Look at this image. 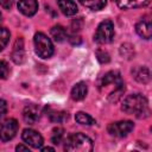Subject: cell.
<instances>
[{"label":"cell","mask_w":152,"mask_h":152,"mask_svg":"<svg viewBox=\"0 0 152 152\" xmlns=\"http://www.w3.org/2000/svg\"><path fill=\"white\" fill-rule=\"evenodd\" d=\"M15 150L19 152V151H30L28 150V146H24V145H18L17 147H15Z\"/></svg>","instance_id":"30"},{"label":"cell","mask_w":152,"mask_h":152,"mask_svg":"<svg viewBox=\"0 0 152 152\" xmlns=\"http://www.w3.org/2000/svg\"><path fill=\"white\" fill-rule=\"evenodd\" d=\"M12 61L15 64H21L25 61V52H24V42L21 38H18L15 44H14V49L12 52Z\"/></svg>","instance_id":"12"},{"label":"cell","mask_w":152,"mask_h":152,"mask_svg":"<svg viewBox=\"0 0 152 152\" xmlns=\"http://www.w3.org/2000/svg\"><path fill=\"white\" fill-rule=\"evenodd\" d=\"M59 10L65 15H74L77 13V5L74 0H57Z\"/></svg>","instance_id":"15"},{"label":"cell","mask_w":152,"mask_h":152,"mask_svg":"<svg viewBox=\"0 0 152 152\" xmlns=\"http://www.w3.org/2000/svg\"><path fill=\"white\" fill-rule=\"evenodd\" d=\"M64 150L69 152H89L93 150V141L83 133H74L66 138Z\"/></svg>","instance_id":"2"},{"label":"cell","mask_w":152,"mask_h":152,"mask_svg":"<svg viewBox=\"0 0 152 152\" xmlns=\"http://www.w3.org/2000/svg\"><path fill=\"white\" fill-rule=\"evenodd\" d=\"M96 57H97L100 63H108L110 61L109 53L106 50H102V49H97L96 50Z\"/></svg>","instance_id":"24"},{"label":"cell","mask_w":152,"mask_h":152,"mask_svg":"<svg viewBox=\"0 0 152 152\" xmlns=\"http://www.w3.org/2000/svg\"><path fill=\"white\" fill-rule=\"evenodd\" d=\"M34 49L40 58H50L53 55V45L50 38L42 32L34 34Z\"/></svg>","instance_id":"3"},{"label":"cell","mask_w":152,"mask_h":152,"mask_svg":"<svg viewBox=\"0 0 152 152\" xmlns=\"http://www.w3.org/2000/svg\"><path fill=\"white\" fill-rule=\"evenodd\" d=\"M51 37L55 42L61 43L66 38V30L62 25H56L51 28Z\"/></svg>","instance_id":"18"},{"label":"cell","mask_w":152,"mask_h":152,"mask_svg":"<svg viewBox=\"0 0 152 152\" xmlns=\"http://www.w3.org/2000/svg\"><path fill=\"white\" fill-rule=\"evenodd\" d=\"M18 128L19 125L15 119H7L0 125V139L2 141H10L17 134Z\"/></svg>","instance_id":"6"},{"label":"cell","mask_w":152,"mask_h":152,"mask_svg":"<svg viewBox=\"0 0 152 152\" xmlns=\"http://www.w3.org/2000/svg\"><path fill=\"white\" fill-rule=\"evenodd\" d=\"M87 93H88L87 84L84 82H78L71 89V99L75 100V101H81L86 97Z\"/></svg>","instance_id":"16"},{"label":"cell","mask_w":152,"mask_h":152,"mask_svg":"<svg viewBox=\"0 0 152 152\" xmlns=\"http://www.w3.org/2000/svg\"><path fill=\"white\" fill-rule=\"evenodd\" d=\"M1 18H2V15H1V13H0V23H1Z\"/></svg>","instance_id":"32"},{"label":"cell","mask_w":152,"mask_h":152,"mask_svg":"<svg viewBox=\"0 0 152 152\" xmlns=\"http://www.w3.org/2000/svg\"><path fill=\"white\" fill-rule=\"evenodd\" d=\"M6 112H7V102L0 99V119L6 114Z\"/></svg>","instance_id":"27"},{"label":"cell","mask_w":152,"mask_h":152,"mask_svg":"<svg viewBox=\"0 0 152 152\" xmlns=\"http://www.w3.org/2000/svg\"><path fill=\"white\" fill-rule=\"evenodd\" d=\"M18 10L24 15L32 17L38 10V2L37 0H20L18 2Z\"/></svg>","instance_id":"10"},{"label":"cell","mask_w":152,"mask_h":152,"mask_svg":"<svg viewBox=\"0 0 152 152\" xmlns=\"http://www.w3.org/2000/svg\"><path fill=\"white\" fill-rule=\"evenodd\" d=\"M75 119H76V121H77L78 124H81V125L90 126V125H94V124H95V119L91 118L89 114H87V113H84V112H78V113H76Z\"/></svg>","instance_id":"19"},{"label":"cell","mask_w":152,"mask_h":152,"mask_svg":"<svg viewBox=\"0 0 152 152\" xmlns=\"http://www.w3.org/2000/svg\"><path fill=\"white\" fill-rule=\"evenodd\" d=\"M122 110L137 118H147L150 115L148 101L141 94L128 95L122 102Z\"/></svg>","instance_id":"1"},{"label":"cell","mask_w":152,"mask_h":152,"mask_svg":"<svg viewBox=\"0 0 152 152\" xmlns=\"http://www.w3.org/2000/svg\"><path fill=\"white\" fill-rule=\"evenodd\" d=\"M48 115L52 122H57V124L63 122L68 119V113L62 112V110H51V112H49Z\"/></svg>","instance_id":"20"},{"label":"cell","mask_w":152,"mask_h":152,"mask_svg":"<svg viewBox=\"0 0 152 152\" xmlns=\"http://www.w3.org/2000/svg\"><path fill=\"white\" fill-rule=\"evenodd\" d=\"M21 138L23 140L30 145L31 147L33 148H40L44 140H43V137L34 129H31V128H26L23 131V134H21Z\"/></svg>","instance_id":"7"},{"label":"cell","mask_w":152,"mask_h":152,"mask_svg":"<svg viewBox=\"0 0 152 152\" xmlns=\"http://www.w3.org/2000/svg\"><path fill=\"white\" fill-rule=\"evenodd\" d=\"M69 42L72 44V45H80L81 43H82V39H81V37L80 36H71L70 38H69Z\"/></svg>","instance_id":"28"},{"label":"cell","mask_w":152,"mask_h":152,"mask_svg":"<svg viewBox=\"0 0 152 152\" xmlns=\"http://www.w3.org/2000/svg\"><path fill=\"white\" fill-rule=\"evenodd\" d=\"M10 75V65L6 61H0V78L6 80Z\"/></svg>","instance_id":"25"},{"label":"cell","mask_w":152,"mask_h":152,"mask_svg":"<svg viewBox=\"0 0 152 152\" xmlns=\"http://www.w3.org/2000/svg\"><path fill=\"white\" fill-rule=\"evenodd\" d=\"M42 151H55V148L53 147H50V146H46V147H42Z\"/></svg>","instance_id":"31"},{"label":"cell","mask_w":152,"mask_h":152,"mask_svg":"<svg viewBox=\"0 0 152 152\" xmlns=\"http://www.w3.org/2000/svg\"><path fill=\"white\" fill-rule=\"evenodd\" d=\"M114 39V24L106 19L101 21L94 34V40L99 44H108Z\"/></svg>","instance_id":"4"},{"label":"cell","mask_w":152,"mask_h":152,"mask_svg":"<svg viewBox=\"0 0 152 152\" xmlns=\"http://www.w3.org/2000/svg\"><path fill=\"white\" fill-rule=\"evenodd\" d=\"M40 116V108L36 104H28L24 108V112H23V118L25 120L26 124H34L38 121Z\"/></svg>","instance_id":"9"},{"label":"cell","mask_w":152,"mask_h":152,"mask_svg":"<svg viewBox=\"0 0 152 152\" xmlns=\"http://www.w3.org/2000/svg\"><path fill=\"white\" fill-rule=\"evenodd\" d=\"M12 4H13L12 0H0V5H1L2 8H5V10H10V8L12 7Z\"/></svg>","instance_id":"29"},{"label":"cell","mask_w":152,"mask_h":152,"mask_svg":"<svg viewBox=\"0 0 152 152\" xmlns=\"http://www.w3.org/2000/svg\"><path fill=\"white\" fill-rule=\"evenodd\" d=\"M134 127V124L129 120H122V121H118V122H113L109 124L108 126V133L110 135L114 137H126Z\"/></svg>","instance_id":"5"},{"label":"cell","mask_w":152,"mask_h":152,"mask_svg":"<svg viewBox=\"0 0 152 152\" xmlns=\"http://www.w3.org/2000/svg\"><path fill=\"white\" fill-rule=\"evenodd\" d=\"M114 1L122 10L145 7V6H147L151 2V0H114Z\"/></svg>","instance_id":"13"},{"label":"cell","mask_w":152,"mask_h":152,"mask_svg":"<svg viewBox=\"0 0 152 152\" xmlns=\"http://www.w3.org/2000/svg\"><path fill=\"white\" fill-rule=\"evenodd\" d=\"M132 74H133L134 80L142 84L148 83L151 80V72L147 66H137L132 70Z\"/></svg>","instance_id":"11"},{"label":"cell","mask_w":152,"mask_h":152,"mask_svg":"<svg viewBox=\"0 0 152 152\" xmlns=\"http://www.w3.org/2000/svg\"><path fill=\"white\" fill-rule=\"evenodd\" d=\"M10 31L5 27H0V51L4 50V48L7 45L8 40H10Z\"/></svg>","instance_id":"22"},{"label":"cell","mask_w":152,"mask_h":152,"mask_svg":"<svg viewBox=\"0 0 152 152\" xmlns=\"http://www.w3.org/2000/svg\"><path fill=\"white\" fill-rule=\"evenodd\" d=\"M80 2L91 11H100L106 6L107 0H80Z\"/></svg>","instance_id":"17"},{"label":"cell","mask_w":152,"mask_h":152,"mask_svg":"<svg viewBox=\"0 0 152 152\" xmlns=\"http://www.w3.org/2000/svg\"><path fill=\"white\" fill-rule=\"evenodd\" d=\"M135 31L137 33L144 38V39H150L152 36V24L150 20H140L135 25Z\"/></svg>","instance_id":"14"},{"label":"cell","mask_w":152,"mask_h":152,"mask_svg":"<svg viewBox=\"0 0 152 152\" xmlns=\"http://www.w3.org/2000/svg\"><path fill=\"white\" fill-rule=\"evenodd\" d=\"M113 84L114 87H120V86H124V82L121 80V75L119 71L116 70H112V71H108L103 75V77L101 78V82H100V88H107L108 86Z\"/></svg>","instance_id":"8"},{"label":"cell","mask_w":152,"mask_h":152,"mask_svg":"<svg viewBox=\"0 0 152 152\" xmlns=\"http://www.w3.org/2000/svg\"><path fill=\"white\" fill-rule=\"evenodd\" d=\"M83 26V21H82V18H78V19H74L72 23H71V28L74 31H80Z\"/></svg>","instance_id":"26"},{"label":"cell","mask_w":152,"mask_h":152,"mask_svg":"<svg viewBox=\"0 0 152 152\" xmlns=\"http://www.w3.org/2000/svg\"><path fill=\"white\" fill-rule=\"evenodd\" d=\"M63 133H64L63 128H61V127L55 128V129L52 131V135H51V141H52V144L58 145V144L62 141V139H63V135H64Z\"/></svg>","instance_id":"23"},{"label":"cell","mask_w":152,"mask_h":152,"mask_svg":"<svg viewBox=\"0 0 152 152\" xmlns=\"http://www.w3.org/2000/svg\"><path fill=\"white\" fill-rule=\"evenodd\" d=\"M120 53L122 57H125L126 59H132L134 57V46L128 44V43H125L120 46Z\"/></svg>","instance_id":"21"}]
</instances>
